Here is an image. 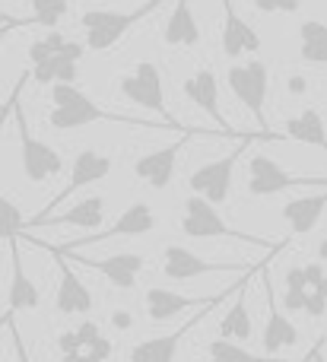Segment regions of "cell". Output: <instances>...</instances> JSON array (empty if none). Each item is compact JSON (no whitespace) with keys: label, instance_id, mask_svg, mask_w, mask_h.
I'll list each match as a JSON object with an SVG mask.
<instances>
[{"label":"cell","instance_id":"6da1fadb","mask_svg":"<svg viewBox=\"0 0 327 362\" xmlns=\"http://www.w3.org/2000/svg\"><path fill=\"white\" fill-rule=\"evenodd\" d=\"M51 108L48 121L54 131H76V127L95 124V121H112V124H127V127H146V131H159V127H172L169 121H146V118H131V115L105 112L102 105H95L83 89H76L73 83H51Z\"/></svg>","mask_w":327,"mask_h":362},{"label":"cell","instance_id":"7a4b0ae2","mask_svg":"<svg viewBox=\"0 0 327 362\" xmlns=\"http://www.w3.org/2000/svg\"><path fill=\"white\" fill-rule=\"evenodd\" d=\"M169 0H146V4L133 6V10H86L80 16V25L86 29V48L108 51L127 35L131 25H137L143 16L156 13Z\"/></svg>","mask_w":327,"mask_h":362},{"label":"cell","instance_id":"3957f363","mask_svg":"<svg viewBox=\"0 0 327 362\" xmlns=\"http://www.w3.org/2000/svg\"><path fill=\"white\" fill-rule=\"evenodd\" d=\"M13 112H16V131H19V165H23V175L32 181V185H42V181L61 175L64 169V156L48 146L44 140H38L32 134L29 121H25V112L19 105V95L13 99Z\"/></svg>","mask_w":327,"mask_h":362},{"label":"cell","instance_id":"277c9868","mask_svg":"<svg viewBox=\"0 0 327 362\" xmlns=\"http://www.w3.org/2000/svg\"><path fill=\"white\" fill-rule=\"evenodd\" d=\"M226 83L232 89V95L254 115L261 131H270L264 118V105H267V93H270V74H267L264 61H248V64H232L226 74Z\"/></svg>","mask_w":327,"mask_h":362},{"label":"cell","instance_id":"5b68a950","mask_svg":"<svg viewBox=\"0 0 327 362\" xmlns=\"http://www.w3.org/2000/svg\"><path fill=\"white\" fill-rule=\"evenodd\" d=\"M118 89H121V95H124L127 102H133V105H140V108H150V112L162 115V121H169L172 127H182V124H178V121L169 115V108H165L162 70H159L153 61H140L137 67H133V74L121 76V80H118Z\"/></svg>","mask_w":327,"mask_h":362},{"label":"cell","instance_id":"8992f818","mask_svg":"<svg viewBox=\"0 0 327 362\" xmlns=\"http://www.w3.org/2000/svg\"><path fill=\"white\" fill-rule=\"evenodd\" d=\"M182 232L188 238H222V235H235V238H245L251 245H261V248H273L270 242L264 238H254V235H239V232L229 229V223L222 219V213L216 210V204H210L207 197L191 191V197L184 200V216H182Z\"/></svg>","mask_w":327,"mask_h":362},{"label":"cell","instance_id":"52a82bcc","mask_svg":"<svg viewBox=\"0 0 327 362\" xmlns=\"http://www.w3.org/2000/svg\"><path fill=\"white\" fill-rule=\"evenodd\" d=\"M248 144H251V137H245V144L239 146V150H232L229 156L222 159H213V163L201 165V169H194L188 175V187L194 194H201V197H207L210 204L222 206L229 200V191H232V175H235V165H239V159L245 156Z\"/></svg>","mask_w":327,"mask_h":362},{"label":"cell","instance_id":"ba28073f","mask_svg":"<svg viewBox=\"0 0 327 362\" xmlns=\"http://www.w3.org/2000/svg\"><path fill=\"white\" fill-rule=\"evenodd\" d=\"M162 274L169 280H194L203 274H251L248 264H229V261H207L194 255L184 245H169L162 251Z\"/></svg>","mask_w":327,"mask_h":362},{"label":"cell","instance_id":"9c48e42d","mask_svg":"<svg viewBox=\"0 0 327 362\" xmlns=\"http://www.w3.org/2000/svg\"><path fill=\"white\" fill-rule=\"evenodd\" d=\"M108 172H112V159H108L105 153H99V150H80V153H76V159H73V169H70V181L61 187V194H57V197L51 200V204L44 206L42 213H35V216H32V219H25V226H23V229H29V226H35L42 216H48V213H54L57 206H61L64 200H67L73 191H80V187L95 185V181L108 178Z\"/></svg>","mask_w":327,"mask_h":362},{"label":"cell","instance_id":"30bf717a","mask_svg":"<svg viewBox=\"0 0 327 362\" xmlns=\"http://www.w3.org/2000/svg\"><path fill=\"white\" fill-rule=\"evenodd\" d=\"M296 185H324V178L292 175L277 159L261 156V153L251 156V163H248V194H251V197H273V194H283Z\"/></svg>","mask_w":327,"mask_h":362},{"label":"cell","instance_id":"8fae6325","mask_svg":"<svg viewBox=\"0 0 327 362\" xmlns=\"http://www.w3.org/2000/svg\"><path fill=\"white\" fill-rule=\"evenodd\" d=\"M61 251V248H57ZM61 255L73 257V261H80L83 267L95 270V274H102L112 286L124 289V293H131L133 286H137V276L143 274L146 261L140 255H112V257H80L76 251H61Z\"/></svg>","mask_w":327,"mask_h":362},{"label":"cell","instance_id":"7c38bea8","mask_svg":"<svg viewBox=\"0 0 327 362\" xmlns=\"http://www.w3.org/2000/svg\"><path fill=\"white\" fill-rule=\"evenodd\" d=\"M153 229H156V213H153V206H150V204L137 200V204H131L118 219H114V226H108V229H105V232H99V235L76 238V242H70L64 251H70V248H83V245H93V242H108V238L150 235Z\"/></svg>","mask_w":327,"mask_h":362},{"label":"cell","instance_id":"4fadbf2b","mask_svg":"<svg viewBox=\"0 0 327 362\" xmlns=\"http://www.w3.org/2000/svg\"><path fill=\"white\" fill-rule=\"evenodd\" d=\"M194 131H184L182 140H175L172 146H162V150H153L146 153V156H140L137 163H133V175L143 178L150 187H156V191H162V187L172 185V178H175V163H178V153H182V146L188 144V137Z\"/></svg>","mask_w":327,"mask_h":362},{"label":"cell","instance_id":"5bb4252c","mask_svg":"<svg viewBox=\"0 0 327 362\" xmlns=\"http://www.w3.org/2000/svg\"><path fill=\"white\" fill-rule=\"evenodd\" d=\"M222 4V29H220V42H222V54L226 57H242V54H258L261 51V35L239 16L232 0H220Z\"/></svg>","mask_w":327,"mask_h":362},{"label":"cell","instance_id":"9a60e30c","mask_svg":"<svg viewBox=\"0 0 327 362\" xmlns=\"http://www.w3.org/2000/svg\"><path fill=\"white\" fill-rule=\"evenodd\" d=\"M222 296H207V299H191V296H182L175 289H162V286H153L146 289V318L150 321H169L175 315L188 312V308H216L222 302Z\"/></svg>","mask_w":327,"mask_h":362},{"label":"cell","instance_id":"2e32d148","mask_svg":"<svg viewBox=\"0 0 327 362\" xmlns=\"http://www.w3.org/2000/svg\"><path fill=\"white\" fill-rule=\"evenodd\" d=\"M57 270H61V280H57V293H54V308L61 315H89L93 312V293L86 289V283L67 267V255L54 251Z\"/></svg>","mask_w":327,"mask_h":362},{"label":"cell","instance_id":"e0dca14e","mask_svg":"<svg viewBox=\"0 0 327 362\" xmlns=\"http://www.w3.org/2000/svg\"><path fill=\"white\" fill-rule=\"evenodd\" d=\"M182 89L203 115H210V118L222 127V134H232V124L226 121V115H222V108H220V80H216L213 70L210 67L197 70L194 76H188V80L182 83Z\"/></svg>","mask_w":327,"mask_h":362},{"label":"cell","instance_id":"ac0fdd59","mask_svg":"<svg viewBox=\"0 0 327 362\" xmlns=\"http://www.w3.org/2000/svg\"><path fill=\"white\" fill-rule=\"evenodd\" d=\"M264 289H267V305H270L264 337H261L264 353H280V350H286V346H296L299 331L290 321V315H286L283 308H277V296H273V283H270V274H267V270H264Z\"/></svg>","mask_w":327,"mask_h":362},{"label":"cell","instance_id":"d6986e66","mask_svg":"<svg viewBox=\"0 0 327 362\" xmlns=\"http://www.w3.org/2000/svg\"><path fill=\"white\" fill-rule=\"evenodd\" d=\"M105 197H83L80 204H73L67 213H48V216H42L35 226H76V229H102V223H105Z\"/></svg>","mask_w":327,"mask_h":362},{"label":"cell","instance_id":"ffe728a7","mask_svg":"<svg viewBox=\"0 0 327 362\" xmlns=\"http://www.w3.org/2000/svg\"><path fill=\"white\" fill-rule=\"evenodd\" d=\"M162 42L169 45V48H194V45H201V25H197V19H194L191 0H175L172 16L165 19Z\"/></svg>","mask_w":327,"mask_h":362},{"label":"cell","instance_id":"44dd1931","mask_svg":"<svg viewBox=\"0 0 327 362\" xmlns=\"http://www.w3.org/2000/svg\"><path fill=\"white\" fill-rule=\"evenodd\" d=\"M324 187L321 194H309V197H296L290 204H283V219L290 226L292 235H309L324 216Z\"/></svg>","mask_w":327,"mask_h":362},{"label":"cell","instance_id":"7402d4cb","mask_svg":"<svg viewBox=\"0 0 327 362\" xmlns=\"http://www.w3.org/2000/svg\"><path fill=\"white\" fill-rule=\"evenodd\" d=\"M10 257H13V283H10V299H6V305H10V312H35V308L42 305V293H38L35 280L25 274L23 255H19L16 245H13Z\"/></svg>","mask_w":327,"mask_h":362},{"label":"cell","instance_id":"603a6c76","mask_svg":"<svg viewBox=\"0 0 327 362\" xmlns=\"http://www.w3.org/2000/svg\"><path fill=\"white\" fill-rule=\"evenodd\" d=\"M220 337L239 340V344H248L251 340V312H248V274L242 276V283H235V302L226 312L220 325Z\"/></svg>","mask_w":327,"mask_h":362},{"label":"cell","instance_id":"cb8c5ba5","mask_svg":"<svg viewBox=\"0 0 327 362\" xmlns=\"http://www.w3.org/2000/svg\"><path fill=\"white\" fill-rule=\"evenodd\" d=\"M194 327V321H188V325H182L175 334H162V337H150V340H143V344H137L127 356H131L133 362H169V359H175V353H178V344H182V337Z\"/></svg>","mask_w":327,"mask_h":362},{"label":"cell","instance_id":"d4e9b609","mask_svg":"<svg viewBox=\"0 0 327 362\" xmlns=\"http://www.w3.org/2000/svg\"><path fill=\"white\" fill-rule=\"evenodd\" d=\"M283 137L286 140H299V144H311V146H321L327 144L324 137V118L318 108H302V115L290 118L283 124Z\"/></svg>","mask_w":327,"mask_h":362},{"label":"cell","instance_id":"484cf974","mask_svg":"<svg viewBox=\"0 0 327 362\" xmlns=\"http://www.w3.org/2000/svg\"><path fill=\"white\" fill-rule=\"evenodd\" d=\"M299 54H302V61L324 67V61H327V25L321 19H309V23L299 25Z\"/></svg>","mask_w":327,"mask_h":362},{"label":"cell","instance_id":"4316f807","mask_svg":"<svg viewBox=\"0 0 327 362\" xmlns=\"http://www.w3.org/2000/svg\"><path fill=\"white\" fill-rule=\"evenodd\" d=\"M23 226H25L23 210H19L10 197L0 194V242H13V238L23 232Z\"/></svg>","mask_w":327,"mask_h":362},{"label":"cell","instance_id":"83f0119b","mask_svg":"<svg viewBox=\"0 0 327 362\" xmlns=\"http://www.w3.org/2000/svg\"><path fill=\"white\" fill-rule=\"evenodd\" d=\"M29 4H32V10H35V23L44 25V29H54L70 13L67 0H29Z\"/></svg>","mask_w":327,"mask_h":362},{"label":"cell","instance_id":"f1b7e54d","mask_svg":"<svg viewBox=\"0 0 327 362\" xmlns=\"http://www.w3.org/2000/svg\"><path fill=\"white\" fill-rule=\"evenodd\" d=\"M207 356H213V359H254V353L248 350L245 344H239V340L216 337L207 344Z\"/></svg>","mask_w":327,"mask_h":362},{"label":"cell","instance_id":"f546056e","mask_svg":"<svg viewBox=\"0 0 327 362\" xmlns=\"http://www.w3.org/2000/svg\"><path fill=\"white\" fill-rule=\"evenodd\" d=\"M302 312H305V315H311V318H324V312H327V283L305 289Z\"/></svg>","mask_w":327,"mask_h":362},{"label":"cell","instance_id":"4dcf8cb0","mask_svg":"<svg viewBox=\"0 0 327 362\" xmlns=\"http://www.w3.org/2000/svg\"><path fill=\"white\" fill-rule=\"evenodd\" d=\"M51 70H54V80L57 83H76V76H80V70H76V61L64 57L61 51H54V54H51Z\"/></svg>","mask_w":327,"mask_h":362},{"label":"cell","instance_id":"1f68e13d","mask_svg":"<svg viewBox=\"0 0 327 362\" xmlns=\"http://www.w3.org/2000/svg\"><path fill=\"white\" fill-rule=\"evenodd\" d=\"M99 334H102V331H99V325H95V321H89V318L83 321L80 327H76V340H80V356H83V350H86V346L93 344L95 337H99Z\"/></svg>","mask_w":327,"mask_h":362},{"label":"cell","instance_id":"d6a6232c","mask_svg":"<svg viewBox=\"0 0 327 362\" xmlns=\"http://www.w3.org/2000/svg\"><path fill=\"white\" fill-rule=\"evenodd\" d=\"M305 289H309V286H305ZM305 289L286 286V296H283V312H302V302H305Z\"/></svg>","mask_w":327,"mask_h":362},{"label":"cell","instance_id":"836d02e7","mask_svg":"<svg viewBox=\"0 0 327 362\" xmlns=\"http://www.w3.org/2000/svg\"><path fill=\"white\" fill-rule=\"evenodd\" d=\"M57 346H61V353H67V356H80V340H76V331L57 334Z\"/></svg>","mask_w":327,"mask_h":362},{"label":"cell","instance_id":"e575fe53","mask_svg":"<svg viewBox=\"0 0 327 362\" xmlns=\"http://www.w3.org/2000/svg\"><path fill=\"white\" fill-rule=\"evenodd\" d=\"M83 356H93V359H105V356H112V344H108V340H105V337H102V334H99V337H95L93 344H89L86 350H83Z\"/></svg>","mask_w":327,"mask_h":362},{"label":"cell","instance_id":"d590c367","mask_svg":"<svg viewBox=\"0 0 327 362\" xmlns=\"http://www.w3.org/2000/svg\"><path fill=\"white\" fill-rule=\"evenodd\" d=\"M302 274H305V283H309V286H321V283H324V261L305 264Z\"/></svg>","mask_w":327,"mask_h":362},{"label":"cell","instance_id":"8d00e7d4","mask_svg":"<svg viewBox=\"0 0 327 362\" xmlns=\"http://www.w3.org/2000/svg\"><path fill=\"white\" fill-rule=\"evenodd\" d=\"M51 54H54V51H51L48 45H44V38H38V42H32V45H29V61H32V64L44 61V57H51Z\"/></svg>","mask_w":327,"mask_h":362},{"label":"cell","instance_id":"74e56055","mask_svg":"<svg viewBox=\"0 0 327 362\" xmlns=\"http://www.w3.org/2000/svg\"><path fill=\"white\" fill-rule=\"evenodd\" d=\"M286 286H296V289H305V286H309V283H305L302 267H290V270H286Z\"/></svg>","mask_w":327,"mask_h":362},{"label":"cell","instance_id":"f35d334b","mask_svg":"<svg viewBox=\"0 0 327 362\" xmlns=\"http://www.w3.org/2000/svg\"><path fill=\"white\" fill-rule=\"evenodd\" d=\"M286 89H290V93H292V95H302V93H305V89H309V80H305V76H302V74H292V76H290V80H286Z\"/></svg>","mask_w":327,"mask_h":362},{"label":"cell","instance_id":"ab89813d","mask_svg":"<svg viewBox=\"0 0 327 362\" xmlns=\"http://www.w3.org/2000/svg\"><path fill=\"white\" fill-rule=\"evenodd\" d=\"M29 80V74H23L19 76V83H16V89H13V95H10V102H6L4 108H0V118H4V115H10V105H13V99H16V93H23V83Z\"/></svg>","mask_w":327,"mask_h":362},{"label":"cell","instance_id":"60d3db41","mask_svg":"<svg viewBox=\"0 0 327 362\" xmlns=\"http://www.w3.org/2000/svg\"><path fill=\"white\" fill-rule=\"evenodd\" d=\"M299 6H302V0H277V10L283 13H296Z\"/></svg>","mask_w":327,"mask_h":362},{"label":"cell","instance_id":"b9f144b4","mask_svg":"<svg viewBox=\"0 0 327 362\" xmlns=\"http://www.w3.org/2000/svg\"><path fill=\"white\" fill-rule=\"evenodd\" d=\"M254 6L261 13H277V0H254Z\"/></svg>","mask_w":327,"mask_h":362},{"label":"cell","instance_id":"7bdbcfd3","mask_svg":"<svg viewBox=\"0 0 327 362\" xmlns=\"http://www.w3.org/2000/svg\"><path fill=\"white\" fill-rule=\"evenodd\" d=\"M112 321H114L118 327H131V315H124V312H114Z\"/></svg>","mask_w":327,"mask_h":362},{"label":"cell","instance_id":"ee69618b","mask_svg":"<svg viewBox=\"0 0 327 362\" xmlns=\"http://www.w3.org/2000/svg\"><path fill=\"white\" fill-rule=\"evenodd\" d=\"M318 257L327 261V238H321V245H318Z\"/></svg>","mask_w":327,"mask_h":362},{"label":"cell","instance_id":"f6af8a7d","mask_svg":"<svg viewBox=\"0 0 327 362\" xmlns=\"http://www.w3.org/2000/svg\"><path fill=\"white\" fill-rule=\"evenodd\" d=\"M0 23H13V19H6V16H4V13H0Z\"/></svg>","mask_w":327,"mask_h":362}]
</instances>
